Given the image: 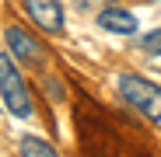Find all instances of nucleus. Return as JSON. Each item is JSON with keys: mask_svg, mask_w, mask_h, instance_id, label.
<instances>
[{"mask_svg": "<svg viewBox=\"0 0 161 157\" xmlns=\"http://www.w3.org/2000/svg\"><path fill=\"white\" fill-rule=\"evenodd\" d=\"M0 98H4V105L11 108V115H18V119H32L35 115L32 94H28V87H25L21 73L14 70L7 52H0Z\"/></svg>", "mask_w": 161, "mask_h": 157, "instance_id": "obj_1", "label": "nucleus"}, {"mask_svg": "<svg viewBox=\"0 0 161 157\" xmlns=\"http://www.w3.org/2000/svg\"><path fill=\"white\" fill-rule=\"evenodd\" d=\"M18 154L21 157H60L56 147L49 140H42V136H21L18 140Z\"/></svg>", "mask_w": 161, "mask_h": 157, "instance_id": "obj_6", "label": "nucleus"}, {"mask_svg": "<svg viewBox=\"0 0 161 157\" xmlns=\"http://www.w3.org/2000/svg\"><path fill=\"white\" fill-rule=\"evenodd\" d=\"M119 94L133 105V108H140L151 122H161V87L151 84L147 77L123 73V77H119Z\"/></svg>", "mask_w": 161, "mask_h": 157, "instance_id": "obj_2", "label": "nucleus"}, {"mask_svg": "<svg viewBox=\"0 0 161 157\" xmlns=\"http://www.w3.org/2000/svg\"><path fill=\"white\" fill-rule=\"evenodd\" d=\"M140 49H144V52H151V56H161V28L147 32V35L140 39Z\"/></svg>", "mask_w": 161, "mask_h": 157, "instance_id": "obj_7", "label": "nucleus"}, {"mask_svg": "<svg viewBox=\"0 0 161 157\" xmlns=\"http://www.w3.org/2000/svg\"><path fill=\"white\" fill-rule=\"evenodd\" d=\"M98 28L116 32V35H133L137 32V14H130L123 7H105V11H98Z\"/></svg>", "mask_w": 161, "mask_h": 157, "instance_id": "obj_5", "label": "nucleus"}, {"mask_svg": "<svg viewBox=\"0 0 161 157\" xmlns=\"http://www.w3.org/2000/svg\"><path fill=\"white\" fill-rule=\"evenodd\" d=\"M25 7H28L32 21L39 24L42 32H63V7L60 0H25Z\"/></svg>", "mask_w": 161, "mask_h": 157, "instance_id": "obj_4", "label": "nucleus"}, {"mask_svg": "<svg viewBox=\"0 0 161 157\" xmlns=\"http://www.w3.org/2000/svg\"><path fill=\"white\" fill-rule=\"evenodd\" d=\"M4 39H7V49L14 52V56L21 60V63H28V66H35V63H42V42L32 35V32H25L21 24H7V32H4Z\"/></svg>", "mask_w": 161, "mask_h": 157, "instance_id": "obj_3", "label": "nucleus"}, {"mask_svg": "<svg viewBox=\"0 0 161 157\" xmlns=\"http://www.w3.org/2000/svg\"><path fill=\"white\" fill-rule=\"evenodd\" d=\"M46 94H49L53 101H60V98H63V87H60V81H53V77H49V81H46Z\"/></svg>", "mask_w": 161, "mask_h": 157, "instance_id": "obj_8", "label": "nucleus"}]
</instances>
